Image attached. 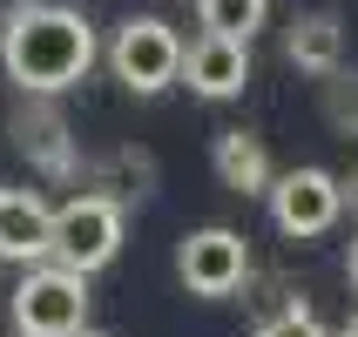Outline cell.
Returning <instances> with one entry per match:
<instances>
[{"mask_svg": "<svg viewBox=\"0 0 358 337\" xmlns=\"http://www.w3.org/2000/svg\"><path fill=\"white\" fill-rule=\"evenodd\" d=\"M0 68H7V81H20L27 95H61V88H75V81L95 68V27H88V14H75V7L41 0L27 14L0 20Z\"/></svg>", "mask_w": 358, "mask_h": 337, "instance_id": "obj_1", "label": "cell"}, {"mask_svg": "<svg viewBox=\"0 0 358 337\" xmlns=\"http://www.w3.org/2000/svg\"><path fill=\"white\" fill-rule=\"evenodd\" d=\"M115 250H122V202L115 196H75L48 216V263L75 270V277L108 270Z\"/></svg>", "mask_w": 358, "mask_h": 337, "instance_id": "obj_2", "label": "cell"}, {"mask_svg": "<svg viewBox=\"0 0 358 337\" xmlns=\"http://www.w3.org/2000/svg\"><path fill=\"white\" fill-rule=\"evenodd\" d=\"M14 331L20 337H75L88 331V277L61 263H27L14 283Z\"/></svg>", "mask_w": 358, "mask_h": 337, "instance_id": "obj_3", "label": "cell"}, {"mask_svg": "<svg viewBox=\"0 0 358 337\" xmlns=\"http://www.w3.org/2000/svg\"><path fill=\"white\" fill-rule=\"evenodd\" d=\"M108 68H115V81L129 88V95H162V88L182 75L176 27L156 20V14H129L115 27V40H108Z\"/></svg>", "mask_w": 358, "mask_h": 337, "instance_id": "obj_4", "label": "cell"}, {"mask_svg": "<svg viewBox=\"0 0 358 337\" xmlns=\"http://www.w3.org/2000/svg\"><path fill=\"white\" fill-rule=\"evenodd\" d=\"M271 223H278L291 243H311V237H324L331 223L345 216V196H338V176L331 169H284V176H271Z\"/></svg>", "mask_w": 358, "mask_h": 337, "instance_id": "obj_5", "label": "cell"}, {"mask_svg": "<svg viewBox=\"0 0 358 337\" xmlns=\"http://www.w3.org/2000/svg\"><path fill=\"white\" fill-rule=\"evenodd\" d=\"M176 277H182V290H196V297H230V290H243V277H250V243H243L237 230H223V223L189 230V237L176 243Z\"/></svg>", "mask_w": 358, "mask_h": 337, "instance_id": "obj_6", "label": "cell"}, {"mask_svg": "<svg viewBox=\"0 0 358 337\" xmlns=\"http://www.w3.org/2000/svg\"><path fill=\"white\" fill-rule=\"evenodd\" d=\"M176 81H189V95H203V101H237L250 88V47L243 40H223V34H196L182 47V75Z\"/></svg>", "mask_w": 358, "mask_h": 337, "instance_id": "obj_7", "label": "cell"}, {"mask_svg": "<svg viewBox=\"0 0 358 337\" xmlns=\"http://www.w3.org/2000/svg\"><path fill=\"white\" fill-rule=\"evenodd\" d=\"M284 54H291V68L311 81H331L345 68V20L324 14V7H311V14L291 20V34H284Z\"/></svg>", "mask_w": 358, "mask_h": 337, "instance_id": "obj_8", "label": "cell"}, {"mask_svg": "<svg viewBox=\"0 0 358 337\" xmlns=\"http://www.w3.org/2000/svg\"><path fill=\"white\" fill-rule=\"evenodd\" d=\"M48 216L34 189H0V263H48Z\"/></svg>", "mask_w": 358, "mask_h": 337, "instance_id": "obj_9", "label": "cell"}, {"mask_svg": "<svg viewBox=\"0 0 358 337\" xmlns=\"http://www.w3.org/2000/svg\"><path fill=\"white\" fill-rule=\"evenodd\" d=\"M210 162H217V182L237 189V196H264V189H271V149H264L250 128H223Z\"/></svg>", "mask_w": 358, "mask_h": 337, "instance_id": "obj_10", "label": "cell"}, {"mask_svg": "<svg viewBox=\"0 0 358 337\" xmlns=\"http://www.w3.org/2000/svg\"><path fill=\"white\" fill-rule=\"evenodd\" d=\"M264 14H271V0H196V20H203V34H223V40H257Z\"/></svg>", "mask_w": 358, "mask_h": 337, "instance_id": "obj_11", "label": "cell"}, {"mask_svg": "<svg viewBox=\"0 0 358 337\" xmlns=\"http://www.w3.org/2000/svg\"><path fill=\"white\" fill-rule=\"evenodd\" d=\"M257 337H331V331H324V324L311 317V310H304V304H291V310H278V317L264 324Z\"/></svg>", "mask_w": 358, "mask_h": 337, "instance_id": "obj_12", "label": "cell"}, {"mask_svg": "<svg viewBox=\"0 0 358 337\" xmlns=\"http://www.w3.org/2000/svg\"><path fill=\"white\" fill-rule=\"evenodd\" d=\"M324 88H331V121H338V128H352V135H358V75L345 81V68H338V75L324 81Z\"/></svg>", "mask_w": 358, "mask_h": 337, "instance_id": "obj_13", "label": "cell"}, {"mask_svg": "<svg viewBox=\"0 0 358 337\" xmlns=\"http://www.w3.org/2000/svg\"><path fill=\"white\" fill-rule=\"evenodd\" d=\"M338 196H345V209L358 216V176H345V182H338Z\"/></svg>", "mask_w": 358, "mask_h": 337, "instance_id": "obj_14", "label": "cell"}, {"mask_svg": "<svg viewBox=\"0 0 358 337\" xmlns=\"http://www.w3.org/2000/svg\"><path fill=\"white\" fill-rule=\"evenodd\" d=\"M27 7H41V0H0V20H14V14H27Z\"/></svg>", "mask_w": 358, "mask_h": 337, "instance_id": "obj_15", "label": "cell"}, {"mask_svg": "<svg viewBox=\"0 0 358 337\" xmlns=\"http://www.w3.org/2000/svg\"><path fill=\"white\" fill-rule=\"evenodd\" d=\"M345 270H352V290H358V243H352V263H345Z\"/></svg>", "mask_w": 358, "mask_h": 337, "instance_id": "obj_16", "label": "cell"}, {"mask_svg": "<svg viewBox=\"0 0 358 337\" xmlns=\"http://www.w3.org/2000/svg\"><path fill=\"white\" fill-rule=\"evenodd\" d=\"M338 337H358V310H352V317H345V331H338Z\"/></svg>", "mask_w": 358, "mask_h": 337, "instance_id": "obj_17", "label": "cell"}, {"mask_svg": "<svg viewBox=\"0 0 358 337\" xmlns=\"http://www.w3.org/2000/svg\"><path fill=\"white\" fill-rule=\"evenodd\" d=\"M75 337H101V331H75Z\"/></svg>", "mask_w": 358, "mask_h": 337, "instance_id": "obj_18", "label": "cell"}]
</instances>
